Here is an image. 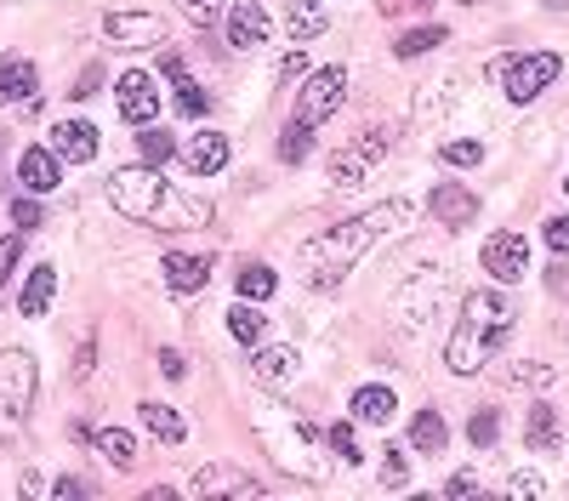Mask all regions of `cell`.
<instances>
[{
  "instance_id": "30",
  "label": "cell",
  "mask_w": 569,
  "mask_h": 501,
  "mask_svg": "<svg viewBox=\"0 0 569 501\" xmlns=\"http://www.w3.org/2000/svg\"><path fill=\"white\" fill-rule=\"evenodd\" d=\"M274 268H262V262H251V268H239V296H251V303H262V296H274Z\"/></svg>"
},
{
  "instance_id": "48",
  "label": "cell",
  "mask_w": 569,
  "mask_h": 501,
  "mask_svg": "<svg viewBox=\"0 0 569 501\" xmlns=\"http://www.w3.org/2000/svg\"><path fill=\"white\" fill-rule=\"evenodd\" d=\"M188 7H194V12H206V17H211V12L222 7V0H188Z\"/></svg>"
},
{
  "instance_id": "38",
  "label": "cell",
  "mask_w": 569,
  "mask_h": 501,
  "mask_svg": "<svg viewBox=\"0 0 569 501\" xmlns=\"http://www.w3.org/2000/svg\"><path fill=\"white\" fill-rule=\"evenodd\" d=\"M382 485H387V490L405 485V456H399V450H382Z\"/></svg>"
},
{
  "instance_id": "27",
  "label": "cell",
  "mask_w": 569,
  "mask_h": 501,
  "mask_svg": "<svg viewBox=\"0 0 569 501\" xmlns=\"http://www.w3.org/2000/svg\"><path fill=\"white\" fill-rule=\"evenodd\" d=\"M228 331H234L245 347H251V342H262V337H268V319H262L251 303H239V308H228Z\"/></svg>"
},
{
  "instance_id": "7",
  "label": "cell",
  "mask_w": 569,
  "mask_h": 501,
  "mask_svg": "<svg viewBox=\"0 0 569 501\" xmlns=\"http://www.w3.org/2000/svg\"><path fill=\"white\" fill-rule=\"evenodd\" d=\"M348 97V69L331 63V69H313L308 81H302V97H296V120H308L313 132L336 114V103Z\"/></svg>"
},
{
  "instance_id": "39",
  "label": "cell",
  "mask_w": 569,
  "mask_h": 501,
  "mask_svg": "<svg viewBox=\"0 0 569 501\" xmlns=\"http://www.w3.org/2000/svg\"><path fill=\"white\" fill-rule=\"evenodd\" d=\"M35 222H40V206H35V199H17V206H12V229H17V234H29Z\"/></svg>"
},
{
  "instance_id": "14",
  "label": "cell",
  "mask_w": 569,
  "mask_h": 501,
  "mask_svg": "<svg viewBox=\"0 0 569 501\" xmlns=\"http://www.w3.org/2000/svg\"><path fill=\"white\" fill-rule=\"evenodd\" d=\"M194 496H234V501H245V496H262V485L245 479V473H234V467H200V473H194Z\"/></svg>"
},
{
  "instance_id": "24",
  "label": "cell",
  "mask_w": 569,
  "mask_h": 501,
  "mask_svg": "<svg viewBox=\"0 0 569 501\" xmlns=\"http://www.w3.org/2000/svg\"><path fill=\"white\" fill-rule=\"evenodd\" d=\"M450 444V433H444V416L438 411H422L410 421V450H422V456H438V450Z\"/></svg>"
},
{
  "instance_id": "32",
  "label": "cell",
  "mask_w": 569,
  "mask_h": 501,
  "mask_svg": "<svg viewBox=\"0 0 569 501\" xmlns=\"http://www.w3.org/2000/svg\"><path fill=\"white\" fill-rule=\"evenodd\" d=\"M177 114H183V120L211 114V97H206L200 86H194V74H188V81H177Z\"/></svg>"
},
{
  "instance_id": "8",
  "label": "cell",
  "mask_w": 569,
  "mask_h": 501,
  "mask_svg": "<svg viewBox=\"0 0 569 501\" xmlns=\"http://www.w3.org/2000/svg\"><path fill=\"white\" fill-rule=\"evenodd\" d=\"M103 40L120 46V52H143V46L165 40V17L160 12H109L103 17Z\"/></svg>"
},
{
  "instance_id": "50",
  "label": "cell",
  "mask_w": 569,
  "mask_h": 501,
  "mask_svg": "<svg viewBox=\"0 0 569 501\" xmlns=\"http://www.w3.org/2000/svg\"><path fill=\"white\" fill-rule=\"evenodd\" d=\"M564 188H569V178H564Z\"/></svg>"
},
{
  "instance_id": "21",
  "label": "cell",
  "mask_w": 569,
  "mask_h": 501,
  "mask_svg": "<svg viewBox=\"0 0 569 501\" xmlns=\"http://www.w3.org/2000/svg\"><path fill=\"white\" fill-rule=\"evenodd\" d=\"M290 370H296V347H257L251 354V376L262 388H280Z\"/></svg>"
},
{
  "instance_id": "33",
  "label": "cell",
  "mask_w": 569,
  "mask_h": 501,
  "mask_svg": "<svg viewBox=\"0 0 569 501\" xmlns=\"http://www.w3.org/2000/svg\"><path fill=\"white\" fill-rule=\"evenodd\" d=\"M496 428H502L496 411H473V421H467V439H473V450H490V444H496Z\"/></svg>"
},
{
  "instance_id": "17",
  "label": "cell",
  "mask_w": 569,
  "mask_h": 501,
  "mask_svg": "<svg viewBox=\"0 0 569 501\" xmlns=\"http://www.w3.org/2000/svg\"><path fill=\"white\" fill-rule=\"evenodd\" d=\"M473 211H479V199L467 194V188H456V183H438L433 188V217L444 222V229H467Z\"/></svg>"
},
{
  "instance_id": "43",
  "label": "cell",
  "mask_w": 569,
  "mask_h": 501,
  "mask_svg": "<svg viewBox=\"0 0 569 501\" xmlns=\"http://www.w3.org/2000/svg\"><path fill=\"white\" fill-rule=\"evenodd\" d=\"M376 7H382L387 17H410V12H422V7H433V0H376Z\"/></svg>"
},
{
  "instance_id": "13",
  "label": "cell",
  "mask_w": 569,
  "mask_h": 501,
  "mask_svg": "<svg viewBox=\"0 0 569 501\" xmlns=\"http://www.w3.org/2000/svg\"><path fill=\"white\" fill-rule=\"evenodd\" d=\"M17 183L29 188V194H52L63 183V160H58V148H23V160H17Z\"/></svg>"
},
{
  "instance_id": "35",
  "label": "cell",
  "mask_w": 569,
  "mask_h": 501,
  "mask_svg": "<svg viewBox=\"0 0 569 501\" xmlns=\"http://www.w3.org/2000/svg\"><path fill=\"white\" fill-rule=\"evenodd\" d=\"M331 450H336L342 462H359V439H354L348 421H336V428H331Z\"/></svg>"
},
{
  "instance_id": "12",
  "label": "cell",
  "mask_w": 569,
  "mask_h": 501,
  "mask_svg": "<svg viewBox=\"0 0 569 501\" xmlns=\"http://www.w3.org/2000/svg\"><path fill=\"white\" fill-rule=\"evenodd\" d=\"M52 148H58V160H69V166L97 160V125H91V120H81V114L58 120V125H52Z\"/></svg>"
},
{
  "instance_id": "45",
  "label": "cell",
  "mask_w": 569,
  "mask_h": 501,
  "mask_svg": "<svg viewBox=\"0 0 569 501\" xmlns=\"http://www.w3.org/2000/svg\"><path fill=\"white\" fill-rule=\"evenodd\" d=\"M91 359H97V342H81V365H74V382H86V376H91Z\"/></svg>"
},
{
  "instance_id": "5",
  "label": "cell",
  "mask_w": 569,
  "mask_h": 501,
  "mask_svg": "<svg viewBox=\"0 0 569 501\" xmlns=\"http://www.w3.org/2000/svg\"><path fill=\"white\" fill-rule=\"evenodd\" d=\"M558 69H564L558 52H524V58H502V63H490V74H502V86H507L512 103H530V97H541V91L558 81Z\"/></svg>"
},
{
  "instance_id": "1",
  "label": "cell",
  "mask_w": 569,
  "mask_h": 501,
  "mask_svg": "<svg viewBox=\"0 0 569 501\" xmlns=\"http://www.w3.org/2000/svg\"><path fill=\"white\" fill-rule=\"evenodd\" d=\"M405 217H410V199H387V206L364 211V217L336 222V229H325L319 240L302 245V257H296V280H302L308 291H336L342 280H348V268H354L382 234L399 229Z\"/></svg>"
},
{
  "instance_id": "25",
  "label": "cell",
  "mask_w": 569,
  "mask_h": 501,
  "mask_svg": "<svg viewBox=\"0 0 569 501\" xmlns=\"http://www.w3.org/2000/svg\"><path fill=\"white\" fill-rule=\"evenodd\" d=\"M91 444L103 450V462H114V467H132V462H137V439H132L126 428H97Z\"/></svg>"
},
{
  "instance_id": "9",
  "label": "cell",
  "mask_w": 569,
  "mask_h": 501,
  "mask_svg": "<svg viewBox=\"0 0 569 501\" xmlns=\"http://www.w3.org/2000/svg\"><path fill=\"white\" fill-rule=\"evenodd\" d=\"M114 103H120V114H126L132 125H154V114H160V91H154V81H148V69H126L114 81Z\"/></svg>"
},
{
  "instance_id": "47",
  "label": "cell",
  "mask_w": 569,
  "mask_h": 501,
  "mask_svg": "<svg viewBox=\"0 0 569 501\" xmlns=\"http://www.w3.org/2000/svg\"><path fill=\"white\" fill-rule=\"evenodd\" d=\"M52 496H63V501H74V496H86V490H81V485H74V479H58V485H52Z\"/></svg>"
},
{
  "instance_id": "19",
  "label": "cell",
  "mask_w": 569,
  "mask_h": 501,
  "mask_svg": "<svg viewBox=\"0 0 569 501\" xmlns=\"http://www.w3.org/2000/svg\"><path fill=\"white\" fill-rule=\"evenodd\" d=\"M52 291H58V273H52V268H46V262H40V268L29 273V280H23V296H17V314H23V319H40L46 308H52Z\"/></svg>"
},
{
  "instance_id": "4",
  "label": "cell",
  "mask_w": 569,
  "mask_h": 501,
  "mask_svg": "<svg viewBox=\"0 0 569 501\" xmlns=\"http://www.w3.org/2000/svg\"><path fill=\"white\" fill-rule=\"evenodd\" d=\"M35 382H40L35 354L7 347V354H0V439L23 433V421H29V411H35Z\"/></svg>"
},
{
  "instance_id": "18",
  "label": "cell",
  "mask_w": 569,
  "mask_h": 501,
  "mask_svg": "<svg viewBox=\"0 0 569 501\" xmlns=\"http://www.w3.org/2000/svg\"><path fill=\"white\" fill-rule=\"evenodd\" d=\"M183 166L194 171V178H217V171L228 166V137H222V132H200L188 143V160Z\"/></svg>"
},
{
  "instance_id": "16",
  "label": "cell",
  "mask_w": 569,
  "mask_h": 501,
  "mask_svg": "<svg viewBox=\"0 0 569 501\" xmlns=\"http://www.w3.org/2000/svg\"><path fill=\"white\" fill-rule=\"evenodd\" d=\"M268 40V17L257 0H245V7L228 12V46H239V52H257V46Z\"/></svg>"
},
{
  "instance_id": "37",
  "label": "cell",
  "mask_w": 569,
  "mask_h": 501,
  "mask_svg": "<svg viewBox=\"0 0 569 501\" xmlns=\"http://www.w3.org/2000/svg\"><path fill=\"white\" fill-rule=\"evenodd\" d=\"M17 257H23V234H12V240H0V291H7V280H12V268H17Z\"/></svg>"
},
{
  "instance_id": "15",
  "label": "cell",
  "mask_w": 569,
  "mask_h": 501,
  "mask_svg": "<svg viewBox=\"0 0 569 501\" xmlns=\"http://www.w3.org/2000/svg\"><path fill=\"white\" fill-rule=\"evenodd\" d=\"M35 97V63L29 58H0V109H12V103H29Z\"/></svg>"
},
{
  "instance_id": "10",
  "label": "cell",
  "mask_w": 569,
  "mask_h": 501,
  "mask_svg": "<svg viewBox=\"0 0 569 501\" xmlns=\"http://www.w3.org/2000/svg\"><path fill=\"white\" fill-rule=\"evenodd\" d=\"M484 268H490V280H524V268H530V245H524V234H512V229H502V234H490L484 240Z\"/></svg>"
},
{
  "instance_id": "40",
  "label": "cell",
  "mask_w": 569,
  "mask_h": 501,
  "mask_svg": "<svg viewBox=\"0 0 569 501\" xmlns=\"http://www.w3.org/2000/svg\"><path fill=\"white\" fill-rule=\"evenodd\" d=\"M547 250L569 257V217H553V222H547Z\"/></svg>"
},
{
  "instance_id": "41",
  "label": "cell",
  "mask_w": 569,
  "mask_h": 501,
  "mask_svg": "<svg viewBox=\"0 0 569 501\" xmlns=\"http://www.w3.org/2000/svg\"><path fill=\"white\" fill-rule=\"evenodd\" d=\"M280 81H285V86H290V81L302 86V81H308V58H302V52H290V58L280 63Z\"/></svg>"
},
{
  "instance_id": "22",
  "label": "cell",
  "mask_w": 569,
  "mask_h": 501,
  "mask_svg": "<svg viewBox=\"0 0 569 501\" xmlns=\"http://www.w3.org/2000/svg\"><path fill=\"white\" fill-rule=\"evenodd\" d=\"M393 411H399V399H393V388H382V382H370V388L354 393V416L359 421H376V428H387Z\"/></svg>"
},
{
  "instance_id": "3",
  "label": "cell",
  "mask_w": 569,
  "mask_h": 501,
  "mask_svg": "<svg viewBox=\"0 0 569 501\" xmlns=\"http://www.w3.org/2000/svg\"><path fill=\"white\" fill-rule=\"evenodd\" d=\"M512 325H518V303L507 291H496V285L467 291L461 319L450 331V347H444V365H450L456 376H479L490 365V354L512 337Z\"/></svg>"
},
{
  "instance_id": "6",
  "label": "cell",
  "mask_w": 569,
  "mask_h": 501,
  "mask_svg": "<svg viewBox=\"0 0 569 501\" xmlns=\"http://www.w3.org/2000/svg\"><path fill=\"white\" fill-rule=\"evenodd\" d=\"M387 148H393V132H387V125H370V132H359L348 148H336V160H331V183H336V188L364 183L370 171L387 160Z\"/></svg>"
},
{
  "instance_id": "42",
  "label": "cell",
  "mask_w": 569,
  "mask_h": 501,
  "mask_svg": "<svg viewBox=\"0 0 569 501\" xmlns=\"http://www.w3.org/2000/svg\"><path fill=\"white\" fill-rule=\"evenodd\" d=\"M507 382H512V388H524V382H553V370H547V365H518Z\"/></svg>"
},
{
  "instance_id": "49",
  "label": "cell",
  "mask_w": 569,
  "mask_h": 501,
  "mask_svg": "<svg viewBox=\"0 0 569 501\" xmlns=\"http://www.w3.org/2000/svg\"><path fill=\"white\" fill-rule=\"evenodd\" d=\"M0 148H7V137H0Z\"/></svg>"
},
{
  "instance_id": "2",
  "label": "cell",
  "mask_w": 569,
  "mask_h": 501,
  "mask_svg": "<svg viewBox=\"0 0 569 501\" xmlns=\"http://www.w3.org/2000/svg\"><path fill=\"white\" fill-rule=\"evenodd\" d=\"M109 199H114V211H126L132 222H148V229H165V234H188V229H206V222H211V206L188 199L177 183H165L160 166L114 171Z\"/></svg>"
},
{
  "instance_id": "44",
  "label": "cell",
  "mask_w": 569,
  "mask_h": 501,
  "mask_svg": "<svg viewBox=\"0 0 569 501\" xmlns=\"http://www.w3.org/2000/svg\"><path fill=\"white\" fill-rule=\"evenodd\" d=\"M507 496H541V479L535 473H518V479L507 485Z\"/></svg>"
},
{
  "instance_id": "36",
  "label": "cell",
  "mask_w": 569,
  "mask_h": 501,
  "mask_svg": "<svg viewBox=\"0 0 569 501\" xmlns=\"http://www.w3.org/2000/svg\"><path fill=\"white\" fill-rule=\"evenodd\" d=\"M444 496H450V501H467V496H484V485H479V473H450Z\"/></svg>"
},
{
  "instance_id": "46",
  "label": "cell",
  "mask_w": 569,
  "mask_h": 501,
  "mask_svg": "<svg viewBox=\"0 0 569 501\" xmlns=\"http://www.w3.org/2000/svg\"><path fill=\"white\" fill-rule=\"evenodd\" d=\"M97 86H103V74H97V69H86V74H81V86H74V97H91Z\"/></svg>"
},
{
  "instance_id": "34",
  "label": "cell",
  "mask_w": 569,
  "mask_h": 501,
  "mask_svg": "<svg viewBox=\"0 0 569 501\" xmlns=\"http://www.w3.org/2000/svg\"><path fill=\"white\" fill-rule=\"evenodd\" d=\"M444 166H456V171H473L479 160H484V143H444V155H438Z\"/></svg>"
},
{
  "instance_id": "26",
  "label": "cell",
  "mask_w": 569,
  "mask_h": 501,
  "mask_svg": "<svg viewBox=\"0 0 569 501\" xmlns=\"http://www.w3.org/2000/svg\"><path fill=\"white\" fill-rule=\"evenodd\" d=\"M308 148H313V125H308V120H290L285 137H280V160H285V166H302Z\"/></svg>"
},
{
  "instance_id": "20",
  "label": "cell",
  "mask_w": 569,
  "mask_h": 501,
  "mask_svg": "<svg viewBox=\"0 0 569 501\" xmlns=\"http://www.w3.org/2000/svg\"><path fill=\"white\" fill-rule=\"evenodd\" d=\"M143 428L154 433L160 444H183L188 439V421L171 411V405H160V399H143Z\"/></svg>"
},
{
  "instance_id": "11",
  "label": "cell",
  "mask_w": 569,
  "mask_h": 501,
  "mask_svg": "<svg viewBox=\"0 0 569 501\" xmlns=\"http://www.w3.org/2000/svg\"><path fill=\"white\" fill-rule=\"evenodd\" d=\"M211 268H217L211 250H171L160 273H165V291L171 296H194V291L211 280Z\"/></svg>"
},
{
  "instance_id": "31",
  "label": "cell",
  "mask_w": 569,
  "mask_h": 501,
  "mask_svg": "<svg viewBox=\"0 0 569 501\" xmlns=\"http://www.w3.org/2000/svg\"><path fill=\"white\" fill-rule=\"evenodd\" d=\"M530 444L535 450H558V416H553V405H535L530 411Z\"/></svg>"
},
{
  "instance_id": "23",
  "label": "cell",
  "mask_w": 569,
  "mask_h": 501,
  "mask_svg": "<svg viewBox=\"0 0 569 501\" xmlns=\"http://www.w3.org/2000/svg\"><path fill=\"white\" fill-rule=\"evenodd\" d=\"M285 29H290V40H313V35L331 29V17H325V7H313V0H290Z\"/></svg>"
},
{
  "instance_id": "28",
  "label": "cell",
  "mask_w": 569,
  "mask_h": 501,
  "mask_svg": "<svg viewBox=\"0 0 569 501\" xmlns=\"http://www.w3.org/2000/svg\"><path fill=\"white\" fill-rule=\"evenodd\" d=\"M137 155L165 166L171 155H177V143H171V132H160V125H137Z\"/></svg>"
},
{
  "instance_id": "29",
  "label": "cell",
  "mask_w": 569,
  "mask_h": 501,
  "mask_svg": "<svg viewBox=\"0 0 569 501\" xmlns=\"http://www.w3.org/2000/svg\"><path fill=\"white\" fill-rule=\"evenodd\" d=\"M433 46H444V29H438V23H422V29H410V35H399V46H393V52H399V58L410 63V58H422V52H433Z\"/></svg>"
}]
</instances>
